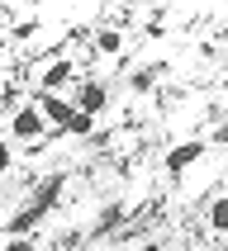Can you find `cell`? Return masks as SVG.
<instances>
[{
    "label": "cell",
    "mask_w": 228,
    "mask_h": 251,
    "mask_svg": "<svg viewBox=\"0 0 228 251\" xmlns=\"http://www.w3.org/2000/svg\"><path fill=\"white\" fill-rule=\"evenodd\" d=\"M10 133L19 142H38L43 133H48V119L38 114V104H19V109L10 114Z\"/></svg>",
    "instance_id": "1"
},
{
    "label": "cell",
    "mask_w": 228,
    "mask_h": 251,
    "mask_svg": "<svg viewBox=\"0 0 228 251\" xmlns=\"http://www.w3.org/2000/svg\"><path fill=\"white\" fill-rule=\"evenodd\" d=\"M204 152H209V142H204V138H185V142H176V147L167 152V171H171V176H185L195 161H204Z\"/></svg>",
    "instance_id": "2"
},
{
    "label": "cell",
    "mask_w": 228,
    "mask_h": 251,
    "mask_svg": "<svg viewBox=\"0 0 228 251\" xmlns=\"http://www.w3.org/2000/svg\"><path fill=\"white\" fill-rule=\"evenodd\" d=\"M71 104H76L81 114H90V119H95V114H105V104H110V85H105V81H81Z\"/></svg>",
    "instance_id": "3"
},
{
    "label": "cell",
    "mask_w": 228,
    "mask_h": 251,
    "mask_svg": "<svg viewBox=\"0 0 228 251\" xmlns=\"http://www.w3.org/2000/svg\"><path fill=\"white\" fill-rule=\"evenodd\" d=\"M33 104H38V114H43L53 128H62V133H67L71 119H76V104H67L62 95H43V90H38V100H33Z\"/></svg>",
    "instance_id": "4"
},
{
    "label": "cell",
    "mask_w": 228,
    "mask_h": 251,
    "mask_svg": "<svg viewBox=\"0 0 228 251\" xmlns=\"http://www.w3.org/2000/svg\"><path fill=\"white\" fill-rule=\"evenodd\" d=\"M71 76H76V67H71L67 57H57V62H48V67H43L38 90H43V95H57V90H62V85H67Z\"/></svg>",
    "instance_id": "5"
},
{
    "label": "cell",
    "mask_w": 228,
    "mask_h": 251,
    "mask_svg": "<svg viewBox=\"0 0 228 251\" xmlns=\"http://www.w3.org/2000/svg\"><path fill=\"white\" fill-rule=\"evenodd\" d=\"M43 213H48V209H38V204H28V209H19V213L10 218V223H5V232H10V237H28V232H33V223H38Z\"/></svg>",
    "instance_id": "6"
},
{
    "label": "cell",
    "mask_w": 228,
    "mask_h": 251,
    "mask_svg": "<svg viewBox=\"0 0 228 251\" xmlns=\"http://www.w3.org/2000/svg\"><path fill=\"white\" fill-rule=\"evenodd\" d=\"M62 185H67V176H62V171H57V176H48V180L38 185L33 204H38V209H53V204H57V195H62Z\"/></svg>",
    "instance_id": "7"
},
{
    "label": "cell",
    "mask_w": 228,
    "mask_h": 251,
    "mask_svg": "<svg viewBox=\"0 0 228 251\" xmlns=\"http://www.w3.org/2000/svg\"><path fill=\"white\" fill-rule=\"evenodd\" d=\"M90 38H95V52H105V57L124 52V33H119V28H100V33H90Z\"/></svg>",
    "instance_id": "8"
},
{
    "label": "cell",
    "mask_w": 228,
    "mask_h": 251,
    "mask_svg": "<svg viewBox=\"0 0 228 251\" xmlns=\"http://www.w3.org/2000/svg\"><path fill=\"white\" fill-rule=\"evenodd\" d=\"M162 71H167V67H138L133 76H128V90H133V95H147V90L157 85V76H162Z\"/></svg>",
    "instance_id": "9"
},
{
    "label": "cell",
    "mask_w": 228,
    "mask_h": 251,
    "mask_svg": "<svg viewBox=\"0 0 228 251\" xmlns=\"http://www.w3.org/2000/svg\"><path fill=\"white\" fill-rule=\"evenodd\" d=\"M209 227L228 237V195H224V199H214V204H209Z\"/></svg>",
    "instance_id": "10"
},
{
    "label": "cell",
    "mask_w": 228,
    "mask_h": 251,
    "mask_svg": "<svg viewBox=\"0 0 228 251\" xmlns=\"http://www.w3.org/2000/svg\"><path fill=\"white\" fill-rule=\"evenodd\" d=\"M67 133H76V138H90V133H95V119L76 109V119H71V128H67Z\"/></svg>",
    "instance_id": "11"
},
{
    "label": "cell",
    "mask_w": 228,
    "mask_h": 251,
    "mask_svg": "<svg viewBox=\"0 0 228 251\" xmlns=\"http://www.w3.org/2000/svg\"><path fill=\"white\" fill-rule=\"evenodd\" d=\"M33 33H38V19H24V24H14V28H10V38H19V43L33 38Z\"/></svg>",
    "instance_id": "12"
},
{
    "label": "cell",
    "mask_w": 228,
    "mask_h": 251,
    "mask_svg": "<svg viewBox=\"0 0 228 251\" xmlns=\"http://www.w3.org/2000/svg\"><path fill=\"white\" fill-rule=\"evenodd\" d=\"M0 251H33V237H14V242H5Z\"/></svg>",
    "instance_id": "13"
},
{
    "label": "cell",
    "mask_w": 228,
    "mask_h": 251,
    "mask_svg": "<svg viewBox=\"0 0 228 251\" xmlns=\"http://www.w3.org/2000/svg\"><path fill=\"white\" fill-rule=\"evenodd\" d=\"M5 171H10V142L0 138V176H5Z\"/></svg>",
    "instance_id": "14"
},
{
    "label": "cell",
    "mask_w": 228,
    "mask_h": 251,
    "mask_svg": "<svg viewBox=\"0 0 228 251\" xmlns=\"http://www.w3.org/2000/svg\"><path fill=\"white\" fill-rule=\"evenodd\" d=\"M5 114H10V109H5V100H0V119H5Z\"/></svg>",
    "instance_id": "15"
},
{
    "label": "cell",
    "mask_w": 228,
    "mask_h": 251,
    "mask_svg": "<svg viewBox=\"0 0 228 251\" xmlns=\"http://www.w3.org/2000/svg\"><path fill=\"white\" fill-rule=\"evenodd\" d=\"M142 251H162V247H142Z\"/></svg>",
    "instance_id": "16"
},
{
    "label": "cell",
    "mask_w": 228,
    "mask_h": 251,
    "mask_svg": "<svg viewBox=\"0 0 228 251\" xmlns=\"http://www.w3.org/2000/svg\"><path fill=\"white\" fill-rule=\"evenodd\" d=\"M219 251H228V242H224V247H219Z\"/></svg>",
    "instance_id": "17"
}]
</instances>
